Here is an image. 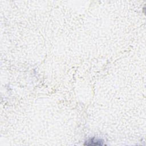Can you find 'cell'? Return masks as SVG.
Here are the masks:
<instances>
[{
	"instance_id": "6da1fadb",
	"label": "cell",
	"mask_w": 146,
	"mask_h": 146,
	"mask_svg": "<svg viewBox=\"0 0 146 146\" xmlns=\"http://www.w3.org/2000/svg\"><path fill=\"white\" fill-rule=\"evenodd\" d=\"M84 145H103V141L101 139L92 138L88 140L84 143Z\"/></svg>"
}]
</instances>
